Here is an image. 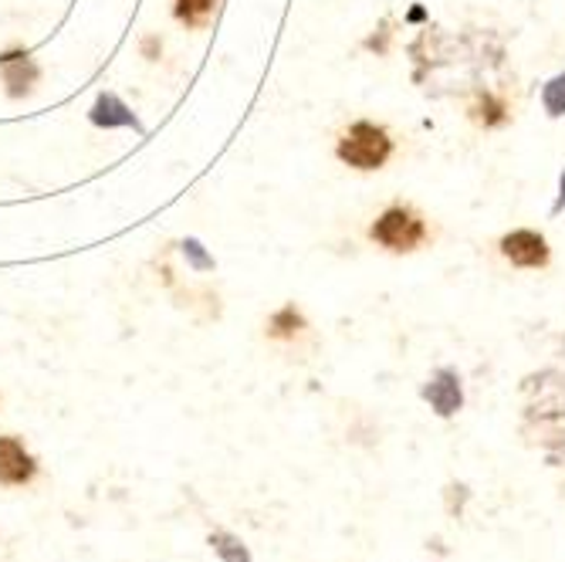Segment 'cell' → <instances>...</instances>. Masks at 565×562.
Returning a JSON list of instances; mask_svg holds the SVG:
<instances>
[{
  "label": "cell",
  "mask_w": 565,
  "mask_h": 562,
  "mask_svg": "<svg viewBox=\"0 0 565 562\" xmlns=\"http://www.w3.org/2000/svg\"><path fill=\"white\" fill-rule=\"evenodd\" d=\"M393 152V142L383 126L373 123H355L342 139H339V160L355 167V170H380Z\"/></svg>",
  "instance_id": "cell-1"
},
{
  "label": "cell",
  "mask_w": 565,
  "mask_h": 562,
  "mask_svg": "<svg viewBox=\"0 0 565 562\" xmlns=\"http://www.w3.org/2000/svg\"><path fill=\"white\" fill-rule=\"evenodd\" d=\"M427 237L424 221L406 211V208H390L376 224H373V241H380L390 251H414Z\"/></svg>",
  "instance_id": "cell-2"
},
{
  "label": "cell",
  "mask_w": 565,
  "mask_h": 562,
  "mask_svg": "<svg viewBox=\"0 0 565 562\" xmlns=\"http://www.w3.org/2000/svg\"><path fill=\"white\" fill-rule=\"evenodd\" d=\"M501 251H504V258L511 265H519V268H542L548 262V244L535 231H515V234H508L501 241Z\"/></svg>",
  "instance_id": "cell-3"
},
{
  "label": "cell",
  "mask_w": 565,
  "mask_h": 562,
  "mask_svg": "<svg viewBox=\"0 0 565 562\" xmlns=\"http://www.w3.org/2000/svg\"><path fill=\"white\" fill-rule=\"evenodd\" d=\"M34 471L38 465L24 444L14 437H0V485H28Z\"/></svg>",
  "instance_id": "cell-4"
},
{
  "label": "cell",
  "mask_w": 565,
  "mask_h": 562,
  "mask_svg": "<svg viewBox=\"0 0 565 562\" xmlns=\"http://www.w3.org/2000/svg\"><path fill=\"white\" fill-rule=\"evenodd\" d=\"M92 123L95 126H102V129H116V126H132V129H139V123H136V116L122 106V98H116V95H98V102H95V109H92Z\"/></svg>",
  "instance_id": "cell-5"
},
{
  "label": "cell",
  "mask_w": 565,
  "mask_h": 562,
  "mask_svg": "<svg viewBox=\"0 0 565 562\" xmlns=\"http://www.w3.org/2000/svg\"><path fill=\"white\" fill-rule=\"evenodd\" d=\"M0 68H4V82L11 85V95H24L38 82V68L31 65V59L24 55V51L4 55L0 59Z\"/></svg>",
  "instance_id": "cell-6"
},
{
  "label": "cell",
  "mask_w": 565,
  "mask_h": 562,
  "mask_svg": "<svg viewBox=\"0 0 565 562\" xmlns=\"http://www.w3.org/2000/svg\"><path fill=\"white\" fill-rule=\"evenodd\" d=\"M427 400L437 406V414H454L457 406H460V386L450 373H440L430 386H427Z\"/></svg>",
  "instance_id": "cell-7"
},
{
  "label": "cell",
  "mask_w": 565,
  "mask_h": 562,
  "mask_svg": "<svg viewBox=\"0 0 565 562\" xmlns=\"http://www.w3.org/2000/svg\"><path fill=\"white\" fill-rule=\"evenodd\" d=\"M214 11V0H177V18L186 24H203Z\"/></svg>",
  "instance_id": "cell-8"
},
{
  "label": "cell",
  "mask_w": 565,
  "mask_h": 562,
  "mask_svg": "<svg viewBox=\"0 0 565 562\" xmlns=\"http://www.w3.org/2000/svg\"><path fill=\"white\" fill-rule=\"evenodd\" d=\"M542 102H545V109L548 116H562L565 113V75L552 78L542 92Z\"/></svg>",
  "instance_id": "cell-9"
},
{
  "label": "cell",
  "mask_w": 565,
  "mask_h": 562,
  "mask_svg": "<svg viewBox=\"0 0 565 562\" xmlns=\"http://www.w3.org/2000/svg\"><path fill=\"white\" fill-rule=\"evenodd\" d=\"M298 329H301V316L291 309V305L271 319V336H295Z\"/></svg>",
  "instance_id": "cell-10"
},
{
  "label": "cell",
  "mask_w": 565,
  "mask_h": 562,
  "mask_svg": "<svg viewBox=\"0 0 565 562\" xmlns=\"http://www.w3.org/2000/svg\"><path fill=\"white\" fill-rule=\"evenodd\" d=\"M478 119L484 126H498V123H504V106H501L498 98H484L481 106H478Z\"/></svg>",
  "instance_id": "cell-11"
},
{
  "label": "cell",
  "mask_w": 565,
  "mask_h": 562,
  "mask_svg": "<svg viewBox=\"0 0 565 562\" xmlns=\"http://www.w3.org/2000/svg\"><path fill=\"white\" fill-rule=\"evenodd\" d=\"M183 251H186V258H190L196 268H214V262L207 258V254H203V247H200L196 241H186V244H183Z\"/></svg>",
  "instance_id": "cell-12"
},
{
  "label": "cell",
  "mask_w": 565,
  "mask_h": 562,
  "mask_svg": "<svg viewBox=\"0 0 565 562\" xmlns=\"http://www.w3.org/2000/svg\"><path fill=\"white\" fill-rule=\"evenodd\" d=\"M142 55H146V59H157V55H160V41H157V38H146V41H142Z\"/></svg>",
  "instance_id": "cell-13"
},
{
  "label": "cell",
  "mask_w": 565,
  "mask_h": 562,
  "mask_svg": "<svg viewBox=\"0 0 565 562\" xmlns=\"http://www.w3.org/2000/svg\"><path fill=\"white\" fill-rule=\"evenodd\" d=\"M562 203H565V180H562V200H558V208H562Z\"/></svg>",
  "instance_id": "cell-14"
}]
</instances>
